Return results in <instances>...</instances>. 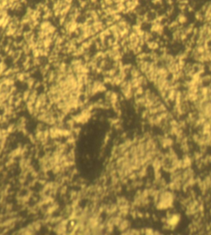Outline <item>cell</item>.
I'll list each match as a JSON object with an SVG mask.
<instances>
[{"label": "cell", "instance_id": "1", "mask_svg": "<svg viewBox=\"0 0 211 235\" xmlns=\"http://www.w3.org/2000/svg\"><path fill=\"white\" fill-rule=\"evenodd\" d=\"M177 21L181 24V25H184L185 23H186L187 21V18L185 16V14L183 13H180L178 16H177Z\"/></svg>", "mask_w": 211, "mask_h": 235}]
</instances>
